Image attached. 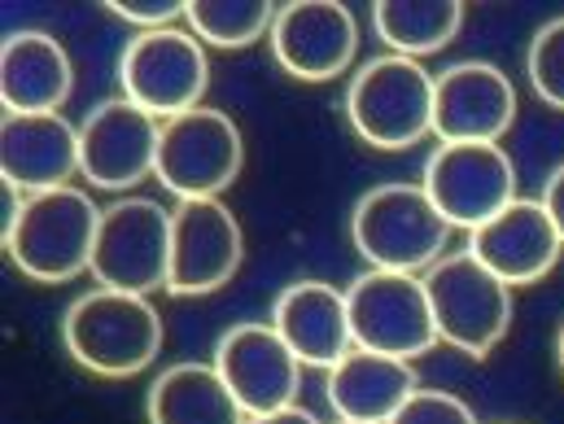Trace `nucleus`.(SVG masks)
Wrapping results in <instances>:
<instances>
[{"label": "nucleus", "mask_w": 564, "mask_h": 424, "mask_svg": "<svg viewBox=\"0 0 564 424\" xmlns=\"http://www.w3.org/2000/svg\"><path fill=\"white\" fill-rule=\"evenodd\" d=\"M246 424H319V421L293 403V407H284V412H272V416H250Z\"/></svg>", "instance_id": "cd10ccee"}, {"label": "nucleus", "mask_w": 564, "mask_h": 424, "mask_svg": "<svg viewBox=\"0 0 564 424\" xmlns=\"http://www.w3.org/2000/svg\"><path fill=\"white\" fill-rule=\"evenodd\" d=\"M241 162H246L241 128L232 123V115H224L215 106H197V110L162 123L158 180L180 202L224 197V188L237 184Z\"/></svg>", "instance_id": "6e6552de"}, {"label": "nucleus", "mask_w": 564, "mask_h": 424, "mask_svg": "<svg viewBox=\"0 0 564 424\" xmlns=\"http://www.w3.org/2000/svg\"><path fill=\"white\" fill-rule=\"evenodd\" d=\"M246 237L237 215L219 197L180 202L171 210V276L166 289L180 297L215 293L241 272Z\"/></svg>", "instance_id": "ddd939ff"}, {"label": "nucleus", "mask_w": 564, "mask_h": 424, "mask_svg": "<svg viewBox=\"0 0 564 424\" xmlns=\"http://www.w3.org/2000/svg\"><path fill=\"white\" fill-rule=\"evenodd\" d=\"M66 355L93 377H137L162 350V315L144 293L88 289L66 306L62 319Z\"/></svg>", "instance_id": "f257e3e1"}, {"label": "nucleus", "mask_w": 564, "mask_h": 424, "mask_svg": "<svg viewBox=\"0 0 564 424\" xmlns=\"http://www.w3.org/2000/svg\"><path fill=\"white\" fill-rule=\"evenodd\" d=\"M97 228H101V210L93 206V197L66 184L48 193H26V206L18 224L0 237V246L26 281L66 284L93 268Z\"/></svg>", "instance_id": "f03ea898"}, {"label": "nucleus", "mask_w": 564, "mask_h": 424, "mask_svg": "<svg viewBox=\"0 0 564 424\" xmlns=\"http://www.w3.org/2000/svg\"><path fill=\"white\" fill-rule=\"evenodd\" d=\"M451 224L424 193V184H377L355 202L350 215V241L368 259V268L381 272H408L424 276L433 263L446 259Z\"/></svg>", "instance_id": "7ed1b4c3"}, {"label": "nucleus", "mask_w": 564, "mask_h": 424, "mask_svg": "<svg viewBox=\"0 0 564 424\" xmlns=\"http://www.w3.org/2000/svg\"><path fill=\"white\" fill-rule=\"evenodd\" d=\"M210 363L219 368V377L228 381V390L237 394L246 416H272V412H284V407L297 403L302 359L289 350V341L272 328V319L232 324L219 337Z\"/></svg>", "instance_id": "f8f14e48"}, {"label": "nucleus", "mask_w": 564, "mask_h": 424, "mask_svg": "<svg viewBox=\"0 0 564 424\" xmlns=\"http://www.w3.org/2000/svg\"><path fill=\"white\" fill-rule=\"evenodd\" d=\"M517 123V88L490 62H455L433 79V141L499 144Z\"/></svg>", "instance_id": "4468645a"}, {"label": "nucleus", "mask_w": 564, "mask_h": 424, "mask_svg": "<svg viewBox=\"0 0 564 424\" xmlns=\"http://www.w3.org/2000/svg\"><path fill=\"white\" fill-rule=\"evenodd\" d=\"M149 424H246V407L228 390L215 363H175L166 368L144 399Z\"/></svg>", "instance_id": "412c9836"}, {"label": "nucleus", "mask_w": 564, "mask_h": 424, "mask_svg": "<svg viewBox=\"0 0 564 424\" xmlns=\"http://www.w3.org/2000/svg\"><path fill=\"white\" fill-rule=\"evenodd\" d=\"M75 88L66 48L48 31H13L0 44L4 115H57Z\"/></svg>", "instance_id": "aec40b11"}, {"label": "nucleus", "mask_w": 564, "mask_h": 424, "mask_svg": "<svg viewBox=\"0 0 564 424\" xmlns=\"http://www.w3.org/2000/svg\"><path fill=\"white\" fill-rule=\"evenodd\" d=\"M372 26L390 44V53L421 62L429 53H442L459 35L464 4L459 0H377Z\"/></svg>", "instance_id": "4be33fe9"}, {"label": "nucleus", "mask_w": 564, "mask_h": 424, "mask_svg": "<svg viewBox=\"0 0 564 424\" xmlns=\"http://www.w3.org/2000/svg\"><path fill=\"white\" fill-rule=\"evenodd\" d=\"M276 4L272 0H188L184 26L210 48H246L272 35Z\"/></svg>", "instance_id": "5701e85b"}, {"label": "nucleus", "mask_w": 564, "mask_h": 424, "mask_svg": "<svg viewBox=\"0 0 564 424\" xmlns=\"http://www.w3.org/2000/svg\"><path fill=\"white\" fill-rule=\"evenodd\" d=\"M390 424H477L473 407L446 390H416Z\"/></svg>", "instance_id": "393cba45"}, {"label": "nucleus", "mask_w": 564, "mask_h": 424, "mask_svg": "<svg viewBox=\"0 0 564 424\" xmlns=\"http://www.w3.org/2000/svg\"><path fill=\"white\" fill-rule=\"evenodd\" d=\"M119 84L132 106L149 110L153 119H180L202 106L210 84L206 44L188 26H158L137 31L119 57Z\"/></svg>", "instance_id": "423d86ee"}, {"label": "nucleus", "mask_w": 564, "mask_h": 424, "mask_svg": "<svg viewBox=\"0 0 564 424\" xmlns=\"http://www.w3.org/2000/svg\"><path fill=\"white\" fill-rule=\"evenodd\" d=\"M421 390L412 363L372 355V350H350L324 372V399L337 421L350 424H390L399 407Z\"/></svg>", "instance_id": "6ab92c4d"}, {"label": "nucleus", "mask_w": 564, "mask_h": 424, "mask_svg": "<svg viewBox=\"0 0 564 424\" xmlns=\"http://www.w3.org/2000/svg\"><path fill=\"white\" fill-rule=\"evenodd\" d=\"M337 424H350V421H337Z\"/></svg>", "instance_id": "c756f323"}, {"label": "nucleus", "mask_w": 564, "mask_h": 424, "mask_svg": "<svg viewBox=\"0 0 564 424\" xmlns=\"http://www.w3.org/2000/svg\"><path fill=\"white\" fill-rule=\"evenodd\" d=\"M346 306H350V333H355L359 350L412 363L442 341L437 324H433L424 276L368 268L346 289Z\"/></svg>", "instance_id": "0eeeda50"}, {"label": "nucleus", "mask_w": 564, "mask_h": 424, "mask_svg": "<svg viewBox=\"0 0 564 424\" xmlns=\"http://www.w3.org/2000/svg\"><path fill=\"white\" fill-rule=\"evenodd\" d=\"M543 206H547V215H552V224H556V232H561L564 241V162L547 175V184H543V197H539Z\"/></svg>", "instance_id": "bb28decb"}, {"label": "nucleus", "mask_w": 564, "mask_h": 424, "mask_svg": "<svg viewBox=\"0 0 564 424\" xmlns=\"http://www.w3.org/2000/svg\"><path fill=\"white\" fill-rule=\"evenodd\" d=\"M0 175L22 193L66 188L79 175V128L62 115H4Z\"/></svg>", "instance_id": "a211bd4d"}, {"label": "nucleus", "mask_w": 564, "mask_h": 424, "mask_svg": "<svg viewBox=\"0 0 564 424\" xmlns=\"http://www.w3.org/2000/svg\"><path fill=\"white\" fill-rule=\"evenodd\" d=\"M530 88L543 106L564 110V18H552L547 26L534 31L530 53H525Z\"/></svg>", "instance_id": "b1692460"}, {"label": "nucleus", "mask_w": 564, "mask_h": 424, "mask_svg": "<svg viewBox=\"0 0 564 424\" xmlns=\"http://www.w3.org/2000/svg\"><path fill=\"white\" fill-rule=\"evenodd\" d=\"M433 79L421 62L386 53L350 75L346 119L359 141L399 153L433 137Z\"/></svg>", "instance_id": "20e7f679"}, {"label": "nucleus", "mask_w": 564, "mask_h": 424, "mask_svg": "<svg viewBox=\"0 0 564 424\" xmlns=\"http://www.w3.org/2000/svg\"><path fill=\"white\" fill-rule=\"evenodd\" d=\"M424 193L451 228H481L517 202V166L503 144H437L424 162Z\"/></svg>", "instance_id": "9d476101"}, {"label": "nucleus", "mask_w": 564, "mask_h": 424, "mask_svg": "<svg viewBox=\"0 0 564 424\" xmlns=\"http://www.w3.org/2000/svg\"><path fill=\"white\" fill-rule=\"evenodd\" d=\"M424 289H429L437 337L446 346L464 350L468 359H486L508 337V324H512V284L499 281L468 250L446 254L442 263H433L424 272Z\"/></svg>", "instance_id": "39448f33"}, {"label": "nucleus", "mask_w": 564, "mask_h": 424, "mask_svg": "<svg viewBox=\"0 0 564 424\" xmlns=\"http://www.w3.org/2000/svg\"><path fill=\"white\" fill-rule=\"evenodd\" d=\"M158 144H162V119L132 106L128 97L101 101L79 123V175L93 188L128 193L141 180L158 175Z\"/></svg>", "instance_id": "9b49d317"}, {"label": "nucleus", "mask_w": 564, "mask_h": 424, "mask_svg": "<svg viewBox=\"0 0 564 424\" xmlns=\"http://www.w3.org/2000/svg\"><path fill=\"white\" fill-rule=\"evenodd\" d=\"M272 328L289 341V350L302 359V368H333L355 350L350 333V306L346 293L324 281L284 284L272 302Z\"/></svg>", "instance_id": "f3484780"}, {"label": "nucleus", "mask_w": 564, "mask_h": 424, "mask_svg": "<svg viewBox=\"0 0 564 424\" xmlns=\"http://www.w3.org/2000/svg\"><path fill=\"white\" fill-rule=\"evenodd\" d=\"M268 40L284 75L302 84H328L350 70L359 53V22L337 0H293L276 9Z\"/></svg>", "instance_id": "2eb2a0df"}, {"label": "nucleus", "mask_w": 564, "mask_h": 424, "mask_svg": "<svg viewBox=\"0 0 564 424\" xmlns=\"http://www.w3.org/2000/svg\"><path fill=\"white\" fill-rule=\"evenodd\" d=\"M468 254L481 259L499 281L534 284L561 263L564 241L543 202L517 197L495 219L468 232Z\"/></svg>", "instance_id": "dca6fc26"}, {"label": "nucleus", "mask_w": 564, "mask_h": 424, "mask_svg": "<svg viewBox=\"0 0 564 424\" xmlns=\"http://www.w3.org/2000/svg\"><path fill=\"white\" fill-rule=\"evenodd\" d=\"M556 363H561V372H564V324H561V333H556Z\"/></svg>", "instance_id": "c85d7f7f"}, {"label": "nucleus", "mask_w": 564, "mask_h": 424, "mask_svg": "<svg viewBox=\"0 0 564 424\" xmlns=\"http://www.w3.org/2000/svg\"><path fill=\"white\" fill-rule=\"evenodd\" d=\"M88 276L101 289L153 293L171 276V215L149 197H123L101 210Z\"/></svg>", "instance_id": "1a4fd4ad"}, {"label": "nucleus", "mask_w": 564, "mask_h": 424, "mask_svg": "<svg viewBox=\"0 0 564 424\" xmlns=\"http://www.w3.org/2000/svg\"><path fill=\"white\" fill-rule=\"evenodd\" d=\"M110 13L141 31H158V26H175V18H184V4L180 0H110Z\"/></svg>", "instance_id": "a878e982"}]
</instances>
